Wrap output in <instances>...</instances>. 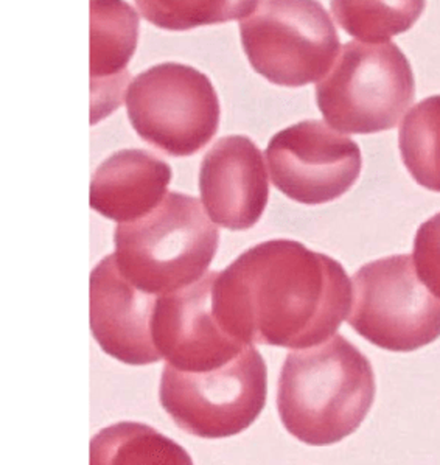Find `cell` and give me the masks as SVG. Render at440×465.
Segmentation results:
<instances>
[{
	"instance_id": "obj_16",
	"label": "cell",
	"mask_w": 440,
	"mask_h": 465,
	"mask_svg": "<svg viewBox=\"0 0 440 465\" xmlns=\"http://www.w3.org/2000/svg\"><path fill=\"white\" fill-rule=\"evenodd\" d=\"M337 25L361 43H387L408 32L424 15L426 0H330Z\"/></svg>"
},
{
	"instance_id": "obj_11",
	"label": "cell",
	"mask_w": 440,
	"mask_h": 465,
	"mask_svg": "<svg viewBox=\"0 0 440 465\" xmlns=\"http://www.w3.org/2000/svg\"><path fill=\"white\" fill-rule=\"evenodd\" d=\"M89 292L91 331L104 353L131 366L162 360L152 340L159 296L134 287L122 276L114 254L93 268Z\"/></svg>"
},
{
	"instance_id": "obj_17",
	"label": "cell",
	"mask_w": 440,
	"mask_h": 465,
	"mask_svg": "<svg viewBox=\"0 0 440 465\" xmlns=\"http://www.w3.org/2000/svg\"><path fill=\"white\" fill-rule=\"evenodd\" d=\"M398 148L414 181L440 193V95L425 98L409 111L400 126Z\"/></svg>"
},
{
	"instance_id": "obj_12",
	"label": "cell",
	"mask_w": 440,
	"mask_h": 465,
	"mask_svg": "<svg viewBox=\"0 0 440 465\" xmlns=\"http://www.w3.org/2000/svg\"><path fill=\"white\" fill-rule=\"evenodd\" d=\"M201 203L209 218L229 231L254 228L269 200L260 148L246 135H228L207 152L200 168Z\"/></svg>"
},
{
	"instance_id": "obj_8",
	"label": "cell",
	"mask_w": 440,
	"mask_h": 465,
	"mask_svg": "<svg viewBox=\"0 0 440 465\" xmlns=\"http://www.w3.org/2000/svg\"><path fill=\"white\" fill-rule=\"evenodd\" d=\"M348 324L385 351H417L440 338V299L420 279L413 255H391L357 271Z\"/></svg>"
},
{
	"instance_id": "obj_15",
	"label": "cell",
	"mask_w": 440,
	"mask_h": 465,
	"mask_svg": "<svg viewBox=\"0 0 440 465\" xmlns=\"http://www.w3.org/2000/svg\"><path fill=\"white\" fill-rule=\"evenodd\" d=\"M91 464H191L181 445L136 422L104 428L91 442Z\"/></svg>"
},
{
	"instance_id": "obj_3",
	"label": "cell",
	"mask_w": 440,
	"mask_h": 465,
	"mask_svg": "<svg viewBox=\"0 0 440 465\" xmlns=\"http://www.w3.org/2000/svg\"><path fill=\"white\" fill-rule=\"evenodd\" d=\"M122 276L156 296L178 292L206 274L220 231L195 196L169 193L154 211L115 229Z\"/></svg>"
},
{
	"instance_id": "obj_10",
	"label": "cell",
	"mask_w": 440,
	"mask_h": 465,
	"mask_svg": "<svg viewBox=\"0 0 440 465\" xmlns=\"http://www.w3.org/2000/svg\"><path fill=\"white\" fill-rule=\"evenodd\" d=\"M218 271L178 292L159 296L152 316V340L167 364L185 372L221 368L245 351L220 324L213 309Z\"/></svg>"
},
{
	"instance_id": "obj_7",
	"label": "cell",
	"mask_w": 440,
	"mask_h": 465,
	"mask_svg": "<svg viewBox=\"0 0 440 465\" xmlns=\"http://www.w3.org/2000/svg\"><path fill=\"white\" fill-rule=\"evenodd\" d=\"M125 104L142 141L169 156H193L220 128L221 106L215 86L191 65H152L130 83Z\"/></svg>"
},
{
	"instance_id": "obj_13",
	"label": "cell",
	"mask_w": 440,
	"mask_h": 465,
	"mask_svg": "<svg viewBox=\"0 0 440 465\" xmlns=\"http://www.w3.org/2000/svg\"><path fill=\"white\" fill-rule=\"evenodd\" d=\"M139 15L125 0H91V124L125 102L139 43Z\"/></svg>"
},
{
	"instance_id": "obj_19",
	"label": "cell",
	"mask_w": 440,
	"mask_h": 465,
	"mask_svg": "<svg viewBox=\"0 0 440 465\" xmlns=\"http://www.w3.org/2000/svg\"><path fill=\"white\" fill-rule=\"evenodd\" d=\"M413 260L422 282L440 299V212L416 233Z\"/></svg>"
},
{
	"instance_id": "obj_18",
	"label": "cell",
	"mask_w": 440,
	"mask_h": 465,
	"mask_svg": "<svg viewBox=\"0 0 440 465\" xmlns=\"http://www.w3.org/2000/svg\"><path fill=\"white\" fill-rule=\"evenodd\" d=\"M137 10L154 27L169 32L218 25L250 16L260 0H134Z\"/></svg>"
},
{
	"instance_id": "obj_1",
	"label": "cell",
	"mask_w": 440,
	"mask_h": 465,
	"mask_svg": "<svg viewBox=\"0 0 440 465\" xmlns=\"http://www.w3.org/2000/svg\"><path fill=\"white\" fill-rule=\"evenodd\" d=\"M350 307L343 265L287 238L248 249L213 283L220 324L246 346H318L337 335Z\"/></svg>"
},
{
	"instance_id": "obj_4",
	"label": "cell",
	"mask_w": 440,
	"mask_h": 465,
	"mask_svg": "<svg viewBox=\"0 0 440 465\" xmlns=\"http://www.w3.org/2000/svg\"><path fill=\"white\" fill-rule=\"evenodd\" d=\"M416 98V80L397 44H344L316 86L327 124L347 134L394 130Z\"/></svg>"
},
{
	"instance_id": "obj_2",
	"label": "cell",
	"mask_w": 440,
	"mask_h": 465,
	"mask_svg": "<svg viewBox=\"0 0 440 465\" xmlns=\"http://www.w3.org/2000/svg\"><path fill=\"white\" fill-rule=\"evenodd\" d=\"M374 399V369L344 336L291 351L283 362L279 416L285 430L304 444L327 447L354 434Z\"/></svg>"
},
{
	"instance_id": "obj_9",
	"label": "cell",
	"mask_w": 440,
	"mask_h": 465,
	"mask_svg": "<svg viewBox=\"0 0 440 465\" xmlns=\"http://www.w3.org/2000/svg\"><path fill=\"white\" fill-rule=\"evenodd\" d=\"M274 187L289 200L318 206L339 200L358 181L359 145L322 120H305L274 134L267 148Z\"/></svg>"
},
{
	"instance_id": "obj_5",
	"label": "cell",
	"mask_w": 440,
	"mask_h": 465,
	"mask_svg": "<svg viewBox=\"0 0 440 465\" xmlns=\"http://www.w3.org/2000/svg\"><path fill=\"white\" fill-rule=\"evenodd\" d=\"M240 36L252 69L276 86L319 82L341 52L337 25L318 0H260Z\"/></svg>"
},
{
	"instance_id": "obj_6",
	"label": "cell",
	"mask_w": 440,
	"mask_h": 465,
	"mask_svg": "<svg viewBox=\"0 0 440 465\" xmlns=\"http://www.w3.org/2000/svg\"><path fill=\"white\" fill-rule=\"evenodd\" d=\"M267 397V362L254 346L207 372H185L167 364L159 388V401L171 420L202 439L243 433L260 416Z\"/></svg>"
},
{
	"instance_id": "obj_14",
	"label": "cell",
	"mask_w": 440,
	"mask_h": 465,
	"mask_svg": "<svg viewBox=\"0 0 440 465\" xmlns=\"http://www.w3.org/2000/svg\"><path fill=\"white\" fill-rule=\"evenodd\" d=\"M171 167L145 150H120L109 156L91 183V207L108 220L136 222L169 195Z\"/></svg>"
}]
</instances>
